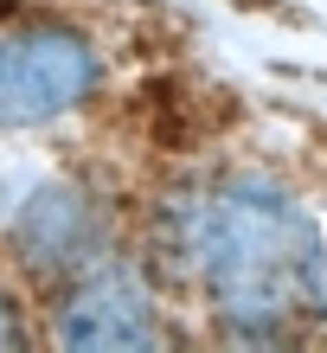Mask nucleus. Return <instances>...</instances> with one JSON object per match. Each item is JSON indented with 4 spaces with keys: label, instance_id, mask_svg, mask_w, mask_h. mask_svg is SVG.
Segmentation results:
<instances>
[{
    "label": "nucleus",
    "instance_id": "f257e3e1",
    "mask_svg": "<svg viewBox=\"0 0 327 353\" xmlns=\"http://www.w3.org/2000/svg\"><path fill=\"white\" fill-rule=\"evenodd\" d=\"M167 257L206 289L218 321L244 341H270L295 308H327V244L308 205L257 174L187 193L167 212Z\"/></svg>",
    "mask_w": 327,
    "mask_h": 353
},
{
    "label": "nucleus",
    "instance_id": "39448f33",
    "mask_svg": "<svg viewBox=\"0 0 327 353\" xmlns=\"http://www.w3.org/2000/svg\"><path fill=\"white\" fill-rule=\"evenodd\" d=\"M39 334L32 315H26V302H19V289L13 283H0V347H26Z\"/></svg>",
    "mask_w": 327,
    "mask_h": 353
},
{
    "label": "nucleus",
    "instance_id": "f03ea898",
    "mask_svg": "<svg viewBox=\"0 0 327 353\" xmlns=\"http://www.w3.org/2000/svg\"><path fill=\"white\" fill-rule=\"evenodd\" d=\"M103 97V52L84 26L52 13H19L0 26V129L39 135L84 116Z\"/></svg>",
    "mask_w": 327,
    "mask_h": 353
},
{
    "label": "nucleus",
    "instance_id": "20e7f679",
    "mask_svg": "<svg viewBox=\"0 0 327 353\" xmlns=\"http://www.w3.org/2000/svg\"><path fill=\"white\" fill-rule=\"evenodd\" d=\"M45 334L58 347L77 353H103V347H160L167 321H160V296L135 263L96 257L90 270H77L71 283L52 289V315Z\"/></svg>",
    "mask_w": 327,
    "mask_h": 353
},
{
    "label": "nucleus",
    "instance_id": "7ed1b4c3",
    "mask_svg": "<svg viewBox=\"0 0 327 353\" xmlns=\"http://www.w3.org/2000/svg\"><path fill=\"white\" fill-rule=\"evenodd\" d=\"M0 257L19 283L52 289L71 283L77 270L109 257V205L96 199V186L71 174H45L13 199L7 225H0Z\"/></svg>",
    "mask_w": 327,
    "mask_h": 353
}]
</instances>
